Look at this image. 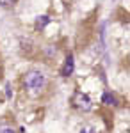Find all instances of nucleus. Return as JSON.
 <instances>
[{
    "label": "nucleus",
    "instance_id": "f257e3e1",
    "mask_svg": "<svg viewBox=\"0 0 130 133\" xmlns=\"http://www.w3.org/2000/svg\"><path fill=\"white\" fill-rule=\"evenodd\" d=\"M23 83H25V87L32 92H38L41 91L45 85H46V78H45V75L39 71H30L25 75V78H23Z\"/></svg>",
    "mask_w": 130,
    "mask_h": 133
},
{
    "label": "nucleus",
    "instance_id": "f03ea898",
    "mask_svg": "<svg viewBox=\"0 0 130 133\" xmlns=\"http://www.w3.org/2000/svg\"><path fill=\"white\" fill-rule=\"evenodd\" d=\"M71 103H73L75 108H79V110H82V112H89L91 108H93V101H91V98L86 94V92H80V91L73 94Z\"/></svg>",
    "mask_w": 130,
    "mask_h": 133
},
{
    "label": "nucleus",
    "instance_id": "7ed1b4c3",
    "mask_svg": "<svg viewBox=\"0 0 130 133\" xmlns=\"http://www.w3.org/2000/svg\"><path fill=\"white\" fill-rule=\"evenodd\" d=\"M73 69H75V61H73V55L70 53V55L66 57L64 64H62L61 75H62V76H70V75H73Z\"/></svg>",
    "mask_w": 130,
    "mask_h": 133
},
{
    "label": "nucleus",
    "instance_id": "20e7f679",
    "mask_svg": "<svg viewBox=\"0 0 130 133\" xmlns=\"http://www.w3.org/2000/svg\"><path fill=\"white\" fill-rule=\"evenodd\" d=\"M102 101L105 103V105H109V107H116V105H118L116 96H114L112 92H105V94H103V98H102Z\"/></svg>",
    "mask_w": 130,
    "mask_h": 133
},
{
    "label": "nucleus",
    "instance_id": "39448f33",
    "mask_svg": "<svg viewBox=\"0 0 130 133\" xmlns=\"http://www.w3.org/2000/svg\"><path fill=\"white\" fill-rule=\"evenodd\" d=\"M48 21H50L48 16H39V18L36 20V29H38V30H43V29L46 27V23H48Z\"/></svg>",
    "mask_w": 130,
    "mask_h": 133
},
{
    "label": "nucleus",
    "instance_id": "423d86ee",
    "mask_svg": "<svg viewBox=\"0 0 130 133\" xmlns=\"http://www.w3.org/2000/svg\"><path fill=\"white\" fill-rule=\"evenodd\" d=\"M16 0H0V5H4V7H9V5H13Z\"/></svg>",
    "mask_w": 130,
    "mask_h": 133
},
{
    "label": "nucleus",
    "instance_id": "0eeeda50",
    "mask_svg": "<svg viewBox=\"0 0 130 133\" xmlns=\"http://www.w3.org/2000/svg\"><path fill=\"white\" fill-rule=\"evenodd\" d=\"M0 133H16L13 128H9V126H4L2 130H0Z\"/></svg>",
    "mask_w": 130,
    "mask_h": 133
},
{
    "label": "nucleus",
    "instance_id": "6e6552de",
    "mask_svg": "<svg viewBox=\"0 0 130 133\" xmlns=\"http://www.w3.org/2000/svg\"><path fill=\"white\" fill-rule=\"evenodd\" d=\"M82 133H91V130H89V128H86V130H82Z\"/></svg>",
    "mask_w": 130,
    "mask_h": 133
}]
</instances>
